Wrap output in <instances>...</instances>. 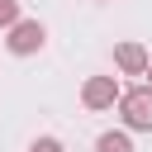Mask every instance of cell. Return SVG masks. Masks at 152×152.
Returning a JSON list of instances; mask_svg holds the SVG:
<instances>
[{
  "mask_svg": "<svg viewBox=\"0 0 152 152\" xmlns=\"http://www.w3.org/2000/svg\"><path fill=\"white\" fill-rule=\"evenodd\" d=\"M119 119L128 133H152V86H133L119 95Z\"/></svg>",
  "mask_w": 152,
  "mask_h": 152,
  "instance_id": "6da1fadb",
  "label": "cell"
},
{
  "mask_svg": "<svg viewBox=\"0 0 152 152\" xmlns=\"http://www.w3.org/2000/svg\"><path fill=\"white\" fill-rule=\"evenodd\" d=\"M119 95H124L119 76H86V81H81V104H86L90 114L114 109V104H119Z\"/></svg>",
  "mask_w": 152,
  "mask_h": 152,
  "instance_id": "7a4b0ae2",
  "label": "cell"
},
{
  "mask_svg": "<svg viewBox=\"0 0 152 152\" xmlns=\"http://www.w3.org/2000/svg\"><path fill=\"white\" fill-rule=\"evenodd\" d=\"M147 62H152V52H147L142 43H133V38L114 48V71H119V76H142Z\"/></svg>",
  "mask_w": 152,
  "mask_h": 152,
  "instance_id": "277c9868",
  "label": "cell"
},
{
  "mask_svg": "<svg viewBox=\"0 0 152 152\" xmlns=\"http://www.w3.org/2000/svg\"><path fill=\"white\" fill-rule=\"evenodd\" d=\"M28 152H66V147H62V138L43 133V138H33V142H28Z\"/></svg>",
  "mask_w": 152,
  "mask_h": 152,
  "instance_id": "52a82bcc",
  "label": "cell"
},
{
  "mask_svg": "<svg viewBox=\"0 0 152 152\" xmlns=\"http://www.w3.org/2000/svg\"><path fill=\"white\" fill-rule=\"evenodd\" d=\"M95 152H133L128 128H109V133H100V138H95Z\"/></svg>",
  "mask_w": 152,
  "mask_h": 152,
  "instance_id": "5b68a950",
  "label": "cell"
},
{
  "mask_svg": "<svg viewBox=\"0 0 152 152\" xmlns=\"http://www.w3.org/2000/svg\"><path fill=\"white\" fill-rule=\"evenodd\" d=\"M24 14H19V0H0V28H14Z\"/></svg>",
  "mask_w": 152,
  "mask_h": 152,
  "instance_id": "8992f818",
  "label": "cell"
},
{
  "mask_svg": "<svg viewBox=\"0 0 152 152\" xmlns=\"http://www.w3.org/2000/svg\"><path fill=\"white\" fill-rule=\"evenodd\" d=\"M43 43H48V28H43L38 19H19L14 28H5V48H10L14 57H33V52H43Z\"/></svg>",
  "mask_w": 152,
  "mask_h": 152,
  "instance_id": "3957f363",
  "label": "cell"
},
{
  "mask_svg": "<svg viewBox=\"0 0 152 152\" xmlns=\"http://www.w3.org/2000/svg\"><path fill=\"white\" fill-rule=\"evenodd\" d=\"M142 76H147V86H152V62H147V71H142Z\"/></svg>",
  "mask_w": 152,
  "mask_h": 152,
  "instance_id": "ba28073f",
  "label": "cell"
}]
</instances>
